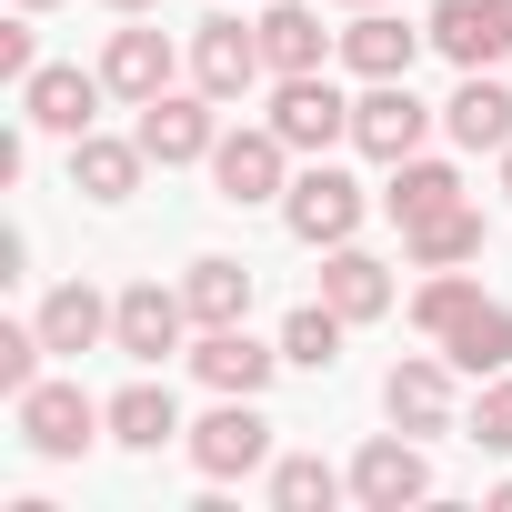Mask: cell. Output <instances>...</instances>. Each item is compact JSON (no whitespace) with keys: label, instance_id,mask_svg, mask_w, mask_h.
<instances>
[{"label":"cell","instance_id":"cell-33","mask_svg":"<svg viewBox=\"0 0 512 512\" xmlns=\"http://www.w3.org/2000/svg\"><path fill=\"white\" fill-rule=\"evenodd\" d=\"M111 11H121V21H141V11H161V0H111Z\"/></svg>","mask_w":512,"mask_h":512},{"label":"cell","instance_id":"cell-15","mask_svg":"<svg viewBox=\"0 0 512 512\" xmlns=\"http://www.w3.org/2000/svg\"><path fill=\"white\" fill-rule=\"evenodd\" d=\"M322 302H332L342 322H382V312L402 302V282H392V262H372L362 241H332V251H322Z\"/></svg>","mask_w":512,"mask_h":512},{"label":"cell","instance_id":"cell-4","mask_svg":"<svg viewBox=\"0 0 512 512\" xmlns=\"http://www.w3.org/2000/svg\"><path fill=\"white\" fill-rule=\"evenodd\" d=\"M191 81L231 111V101H251L272 81V61H262V21H241V11H211L201 31H191Z\"/></svg>","mask_w":512,"mask_h":512},{"label":"cell","instance_id":"cell-6","mask_svg":"<svg viewBox=\"0 0 512 512\" xmlns=\"http://www.w3.org/2000/svg\"><path fill=\"white\" fill-rule=\"evenodd\" d=\"M191 332H201V322H191V302H181V292H161V282L111 292V352H121V362H141V372H151V362L191 352Z\"/></svg>","mask_w":512,"mask_h":512},{"label":"cell","instance_id":"cell-37","mask_svg":"<svg viewBox=\"0 0 512 512\" xmlns=\"http://www.w3.org/2000/svg\"><path fill=\"white\" fill-rule=\"evenodd\" d=\"M342 11H372V0H342Z\"/></svg>","mask_w":512,"mask_h":512},{"label":"cell","instance_id":"cell-30","mask_svg":"<svg viewBox=\"0 0 512 512\" xmlns=\"http://www.w3.org/2000/svg\"><path fill=\"white\" fill-rule=\"evenodd\" d=\"M462 442H482V452H512V372H492V382H482V402L462 412Z\"/></svg>","mask_w":512,"mask_h":512},{"label":"cell","instance_id":"cell-32","mask_svg":"<svg viewBox=\"0 0 512 512\" xmlns=\"http://www.w3.org/2000/svg\"><path fill=\"white\" fill-rule=\"evenodd\" d=\"M41 71V41H31V11L21 21H0V81H31Z\"/></svg>","mask_w":512,"mask_h":512},{"label":"cell","instance_id":"cell-27","mask_svg":"<svg viewBox=\"0 0 512 512\" xmlns=\"http://www.w3.org/2000/svg\"><path fill=\"white\" fill-rule=\"evenodd\" d=\"M352 492V472H332L322 452H272V502L282 512H332Z\"/></svg>","mask_w":512,"mask_h":512},{"label":"cell","instance_id":"cell-12","mask_svg":"<svg viewBox=\"0 0 512 512\" xmlns=\"http://www.w3.org/2000/svg\"><path fill=\"white\" fill-rule=\"evenodd\" d=\"M352 502H362V512L432 502V462H422V442H412V432H372V442L352 452Z\"/></svg>","mask_w":512,"mask_h":512},{"label":"cell","instance_id":"cell-35","mask_svg":"<svg viewBox=\"0 0 512 512\" xmlns=\"http://www.w3.org/2000/svg\"><path fill=\"white\" fill-rule=\"evenodd\" d=\"M11 11H61V0H11Z\"/></svg>","mask_w":512,"mask_h":512},{"label":"cell","instance_id":"cell-31","mask_svg":"<svg viewBox=\"0 0 512 512\" xmlns=\"http://www.w3.org/2000/svg\"><path fill=\"white\" fill-rule=\"evenodd\" d=\"M41 362H51L41 322H0V392H31V382H41Z\"/></svg>","mask_w":512,"mask_h":512},{"label":"cell","instance_id":"cell-22","mask_svg":"<svg viewBox=\"0 0 512 512\" xmlns=\"http://www.w3.org/2000/svg\"><path fill=\"white\" fill-rule=\"evenodd\" d=\"M442 362H452V372H472V382L512 372V302H492V292H482V302L442 332Z\"/></svg>","mask_w":512,"mask_h":512},{"label":"cell","instance_id":"cell-34","mask_svg":"<svg viewBox=\"0 0 512 512\" xmlns=\"http://www.w3.org/2000/svg\"><path fill=\"white\" fill-rule=\"evenodd\" d=\"M492 512H512V482H492Z\"/></svg>","mask_w":512,"mask_h":512},{"label":"cell","instance_id":"cell-25","mask_svg":"<svg viewBox=\"0 0 512 512\" xmlns=\"http://www.w3.org/2000/svg\"><path fill=\"white\" fill-rule=\"evenodd\" d=\"M181 302H191L201 332H211V322H251V272L231 262V251H201V262L181 272Z\"/></svg>","mask_w":512,"mask_h":512},{"label":"cell","instance_id":"cell-5","mask_svg":"<svg viewBox=\"0 0 512 512\" xmlns=\"http://www.w3.org/2000/svg\"><path fill=\"white\" fill-rule=\"evenodd\" d=\"M282 231H292L302 251H332V241H352V231H362V181H352L342 161H312V171H292V191H282Z\"/></svg>","mask_w":512,"mask_h":512},{"label":"cell","instance_id":"cell-21","mask_svg":"<svg viewBox=\"0 0 512 512\" xmlns=\"http://www.w3.org/2000/svg\"><path fill=\"white\" fill-rule=\"evenodd\" d=\"M442 131H452L462 151H512V91H502L492 71H462V91L442 101Z\"/></svg>","mask_w":512,"mask_h":512},{"label":"cell","instance_id":"cell-18","mask_svg":"<svg viewBox=\"0 0 512 512\" xmlns=\"http://www.w3.org/2000/svg\"><path fill=\"white\" fill-rule=\"evenodd\" d=\"M482 241H492V221L472 201H452V211H432V221L402 231V262L412 272H462V262H482Z\"/></svg>","mask_w":512,"mask_h":512},{"label":"cell","instance_id":"cell-20","mask_svg":"<svg viewBox=\"0 0 512 512\" xmlns=\"http://www.w3.org/2000/svg\"><path fill=\"white\" fill-rule=\"evenodd\" d=\"M31 322H41V342H51L61 362H81V352H101V342H111V302H101L91 282L41 292V312H31Z\"/></svg>","mask_w":512,"mask_h":512},{"label":"cell","instance_id":"cell-16","mask_svg":"<svg viewBox=\"0 0 512 512\" xmlns=\"http://www.w3.org/2000/svg\"><path fill=\"white\" fill-rule=\"evenodd\" d=\"M101 81H111V101H131V111L171 91V41L151 31V11H141L131 31H111V41H101Z\"/></svg>","mask_w":512,"mask_h":512},{"label":"cell","instance_id":"cell-26","mask_svg":"<svg viewBox=\"0 0 512 512\" xmlns=\"http://www.w3.org/2000/svg\"><path fill=\"white\" fill-rule=\"evenodd\" d=\"M432 51L452 61V71H492L502 61V41H492V11H482V0H432Z\"/></svg>","mask_w":512,"mask_h":512},{"label":"cell","instance_id":"cell-3","mask_svg":"<svg viewBox=\"0 0 512 512\" xmlns=\"http://www.w3.org/2000/svg\"><path fill=\"white\" fill-rule=\"evenodd\" d=\"M292 161H302V151L262 121V131H221L201 171H211V191H221L231 211H262V201H282V191H292Z\"/></svg>","mask_w":512,"mask_h":512},{"label":"cell","instance_id":"cell-28","mask_svg":"<svg viewBox=\"0 0 512 512\" xmlns=\"http://www.w3.org/2000/svg\"><path fill=\"white\" fill-rule=\"evenodd\" d=\"M342 332H352V322H342V312L312 292V302L282 322V362H292V372H332V362H342Z\"/></svg>","mask_w":512,"mask_h":512},{"label":"cell","instance_id":"cell-14","mask_svg":"<svg viewBox=\"0 0 512 512\" xmlns=\"http://www.w3.org/2000/svg\"><path fill=\"white\" fill-rule=\"evenodd\" d=\"M262 61H272V81L322 71V61H342V31H322L312 0H262Z\"/></svg>","mask_w":512,"mask_h":512},{"label":"cell","instance_id":"cell-11","mask_svg":"<svg viewBox=\"0 0 512 512\" xmlns=\"http://www.w3.org/2000/svg\"><path fill=\"white\" fill-rule=\"evenodd\" d=\"M382 412H392V432H412V442L452 432V422H462V412H452V362H442V352H402V362L382 372Z\"/></svg>","mask_w":512,"mask_h":512},{"label":"cell","instance_id":"cell-8","mask_svg":"<svg viewBox=\"0 0 512 512\" xmlns=\"http://www.w3.org/2000/svg\"><path fill=\"white\" fill-rule=\"evenodd\" d=\"M432 121H442V111H422L412 81H362V101H352V151L392 171V161H412V151L432 141Z\"/></svg>","mask_w":512,"mask_h":512},{"label":"cell","instance_id":"cell-24","mask_svg":"<svg viewBox=\"0 0 512 512\" xmlns=\"http://www.w3.org/2000/svg\"><path fill=\"white\" fill-rule=\"evenodd\" d=\"M191 422H181V402H171V382H131V392H111V442L121 452H161V442H181Z\"/></svg>","mask_w":512,"mask_h":512},{"label":"cell","instance_id":"cell-1","mask_svg":"<svg viewBox=\"0 0 512 512\" xmlns=\"http://www.w3.org/2000/svg\"><path fill=\"white\" fill-rule=\"evenodd\" d=\"M181 452H191L201 482H251V472H272V412H262V392H221V402L181 432Z\"/></svg>","mask_w":512,"mask_h":512},{"label":"cell","instance_id":"cell-7","mask_svg":"<svg viewBox=\"0 0 512 512\" xmlns=\"http://www.w3.org/2000/svg\"><path fill=\"white\" fill-rule=\"evenodd\" d=\"M302 161H332L342 141H352V101L322 81V71H292V81H272V111H262Z\"/></svg>","mask_w":512,"mask_h":512},{"label":"cell","instance_id":"cell-23","mask_svg":"<svg viewBox=\"0 0 512 512\" xmlns=\"http://www.w3.org/2000/svg\"><path fill=\"white\" fill-rule=\"evenodd\" d=\"M462 201V171L452 161H432V151H412V161H392V181H382V211L412 231V221H432V211H452Z\"/></svg>","mask_w":512,"mask_h":512},{"label":"cell","instance_id":"cell-17","mask_svg":"<svg viewBox=\"0 0 512 512\" xmlns=\"http://www.w3.org/2000/svg\"><path fill=\"white\" fill-rule=\"evenodd\" d=\"M422 41L432 31H412V21H392L382 0L342 31V71H362V81H412V61H422Z\"/></svg>","mask_w":512,"mask_h":512},{"label":"cell","instance_id":"cell-19","mask_svg":"<svg viewBox=\"0 0 512 512\" xmlns=\"http://www.w3.org/2000/svg\"><path fill=\"white\" fill-rule=\"evenodd\" d=\"M141 171H151L141 131H131V141L81 131V141H71V191H81V201H131V191H141Z\"/></svg>","mask_w":512,"mask_h":512},{"label":"cell","instance_id":"cell-2","mask_svg":"<svg viewBox=\"0 0 512 512\" xmlns=\"http://www.w3.org/2000/svg\"><path fill=\"white\" fill-rule=\"evenodd\" d=\"M11 422H21V442L41 452V462H81L91 442H111V402H91L81 382H31V392H11Z\"/></svg>","mask_w":512,"mask_h":512},{"label":"cell","instance_id":"cell-10","mask_svg":"<svg viewBox=\"0 0 512 512\" xmlns=\"http://www.w3.org/2000/svg\"><path fill=\"white\" fill-rule=\"evenodd\" d=\"M211 141H221V101L191 81V91H161V101H141V151L161 161V171H191V161H211Z\"/></svg>","mask_w":512,"mask_h":512},{"label":"cell","instance_id":"cell-9","mask_svg":"<svg viewBox=\"0 0 512 512\" xmlns=\"http://www.w3.org/2000/svg\"><path fill=\"white\" fill-rule=\"evenodd\" d=\"M101 101H111V81L81 71V61H41V71L21 81V121L51 131V141H81V131L101 121Z\"/></svg>","mask_w":512,"mask_h":512},{"label":"cell","instance_id":"cell-13","mask_svg":"<svg viewBox=\"0 0 512 512\" xmlns=\"http://www.w3.org/2000/svg\"><path fill=\"white\" fill-rule=\"evenodd\" d=\"M211 392H272V372H282V342H251L241 322H211L191 352H181Z\"/></svg>","mask_w":512,"mask_h":512},{"label":"cell","instance_id":"cell-29","mask_svg":"<svg viewBox=\"0 0 512 512\" xmlns=\"http://www.w3.org/2000/svg\"><path fill=\"white\" fill-rule=\"evenodd\" d=\"M472 302H482V282H472V272H432V282L412 292V332H422V342H442Z\"/></svg>","mask_w":512,"mask_h":512},{"label":"cell","instance_id":"cell-36","mask_svg":"<svg viewBox=\"0 0 512 512\" xmlns=\"http://www.w3.org/2000/svg\"><path fill=\"white\" fill-rule=\"evenodd\" d=\"M502 201H512V151H502Z\"/></svg>","mask_w":512,"mask_h":512}]
</instances>
